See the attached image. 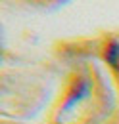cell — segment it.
Segmentation results:
<instances>
[{
	"label": "cell",
	"mask_w": 119,
	"mask_h": 124,
	"mask_svg": "<svg viewBox=\"0 0 119 124\" xmlns=\"http://www.w3.org/2000/svg\"><path fill=\"white\" fill-rule=\"evenodd\" d=\"M104 59L115 73H119V40L117 38H109V40L106 42V46H104Z\"/></svg>",
	"instance_id": "obj_1"
}]
</instances>
